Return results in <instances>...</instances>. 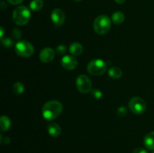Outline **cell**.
<instances>
[{
    "label": "cell",
    "mask_w": 154,
    "mask_h": 153,
    "mask_svg": "<svg viewBox=\"0 0 154 153\" xmlns=\"http://www.w3.org/2000/svg\"><path fill=\"white\" fill-rule=\"evenodd\" d=\"M127 113V109L125 106H120L118 110H117V115L120 116H123L126 115Z\"/></svg>",
    "instance_id": "cell-22"
},
{
    "label": "cell",
    "mask_w": 154,
    "mask_h": 153,
    "mask_svg": "<svg viewBox=\"0 0 154 153\" xmlns=\"http://www.w3.org/2000/svg\"><path fill=\"white\" fill-rule=\"evenodd\" d=\"M56 52L60 56L64 55L66 52V46H65V45H59L57 47Z\"/></svg>",
    "instance_id": "cell-20"
},
{
    "label": "cell",
    "mask_w": 154,
    "mask_h": 153,
    "mask_svg": "<svg viewBox=\"0 0 154 153\" xmlns=\"http://www.w3.org/2000/svg\"><path fill=\"white\" fill-rule=\"evenodd\" d=\"M55 56V52L53 49L50 47L44 48L39 54V58L42 62L49 63L54 60Z\"/></svg>",
    "instance_id": "cell-10"
},
{
    "label": "cell",
    "mask_w": 154,
    "mask_h": 153,
    "mask_svg": "<svg viewBox=\"0 0 154 153\" xmlns=\"http://www.w3.org/2000/svg\"><path fill=\"white\" fill-rule=\"evenodd\" d=\"M29 6L33 11H38L43 8L44 2L43 0H32L30 2Z\"/></svg>",
    "instance_id": "cell-17"
},
{
    "label": "cell",
    "mask_w": 154,
    "mask_h": 153,
    "mask_svg": "<svg viewBox=\"0 0 154 153\" xmlns=\"http://www.w3.org/2000/svg\"><path fill=\"white\" fill-rule=\"evenodd\" d=\"M0 31H1V34H0V37H1V39L3 38V35H4V30H3L2 27L0 28Z\"/></svg>",
    "instance_id": "cell-27"
},
{
    "label": "cell",
    "mask_w": 154,
    "mask_h": 153,
    "mask_svg": "<svg viewBox=\"0 0 154 153\" xmlns=\"http://www.w3.org/2000/svg\"><path fill=\"white\" fill-rule=\"evenodd\" d=\"M108 75L113 79H120L123 75V72L119 68L112 67L108 70Z\"/></svg>",
    "instance_id": "cell-15"
},
{
    "label": "cell",
    "mask_w": 154,
    "mask_h": 153,
    "mask_svg": "<svg viewBox=\"0 0 154 153\" xmlns=\"http://www.w3.org/2000/svg\"><path fill=\"white\" fill-rule=\"evenodd\" d=\"M75 1H78V2H80V1H81V0H75Z\"/></svg>",
    "instance_id": "cell-29"
},
{
    "label": "cell",
    "mask_w": 154,
    "mask_h": 153,
    "mask_svg": "<svg viewBox=\"0 0 154 153\" xmlns=\"http://www.w3.org/2000/svg\"><path fill=\"white\" fill-rule=\"evenodd\" d=\"M13 91L17 95H20V94H21L24 92V86L20 82H15L14 84Z\"/></svg>",
    "instance_id": "cell-18"
},
{
    "label": "cell",
    "mask_w": 154,
    "mask_h": 153,
    "mask_svg": "<svg viewBox=\"0 0 154 153\" xmlns=\"http://www.w3.org/2000/svg\"><path fill=\"white\" fill-rule=\"evenodd\" d=\"M144 143L147 148L154 150V131L150 132L144 136Z\"/></svg>",
    "instance_id": "cell-12"
},
{
    "label": "cell",
    "mask_w": 154,
    "mask_h": 153,
    "mask_svg": "<svg viewBox=\"0 0 154 153\" xmlns=\"http://www.w3.org/2000/svg\"><path fill=\"white\" fill-rule=\"evenodd\" d=\"M76 85L78 91L81 93H88L92 89V82L90 78L84 74L80 75L76 80Z\"/></svg>",
    "instance_id": "cell-7"
},
{
    "label": "cell",
    "mask_w": 154,
    "mask_h": 153,
    "mask_svg": "<svg viewBox=\"0 0 154 153\" xmlns=\"http://www.w3.org/2000/svg\"><path fill=\"white\" fill-rule=\"evenodd\" d=\"M61 127L57 123H51L48 126V132L51 136L57 137L61 134Z\"/></svg>",
    "instance_id": "cell-11"
},
{
    "label": "cell",
    "mask_w": 154,
    "mask_h": 153,
    "mask_svg": "<svg viewBox=\"0 0 154 153\" xmlns=\"http://www.w3.org/2000/svg\"><path fill=\"white\" fill-rule=\"evenodd\" d=\"M125 1L126 0H115L116 2L118 3V4H123V3L125 2Z\"/></svg>",
    "instance_id": "cell-28"
},
{
    "label": "cell",
    "mask_w": 154,
    "mask_h": 153,
    "mask_svg": "<svg viewBox=\"0 0 154 153\" xmlns=\"http://www.w3.org/2000/svg\"><path fill=\"white\" fill-rule=\"evenodd\" d=\"M51 20L56 27L61 26L66 20V14L60 8H55L51 13Z\"/></svg>",
    "instance_id": "cell-8"
},
{
    "label": "cell",
    "mask_w": 154,
    "mask_h": 153,
    "mask_svg": "<svg viewBox=\"0 0 154 153\" xmlns=\"http://www.w3.org/2000/svg\"><path fill=\"white\" fill-rule=\"evenodd\" d=\"M15 52L20 56L29 57L34 52V47L27 40H20L15 45Z\"/></svg>",
    "instance_id": "cell-5"
},
{
    "label": "cell",
    "mask_w": 154,
    "mask_h": 153,
    "mask_svg": "<svg viewBox=\"0 0 154 153\" xmlns=\"http://www.w3.org/2000/svg\"><path fill=\"white\" fill-rule=\"evenodd\" d=\"M84 48L83 46L80 43H75L72 44L69 46V52L72 54L73 56H79L83 52Z\"/></svg>",
    "instance_id": "cell-13"
},
{
    "label": "cell",
    "mask_w": 154,
    "mask_h": 153,
    "mask_svg": "<svg viewBox=\"0 0 154 153\" xmlns=\"http://www.w3.org/2000/svg\"><path fill=\"white\" fill-rule=\"evenodd\" d=\"M0 126H1V130L2 132L6 131L11 127V120L6 116H2L0 118Z\"/></svg>",
    "instance_id": "cell-14"
},
{
    "label": "cell",
    "mask_w": 154,
    "mask_h": 153,
    "mask_svg": "<svg viewBox=\"0 0 154 153\" xmlns=\"http://www.w3.org/2000/svg\"><path fill=\"white\" fill-rule=\"evenodd\" d=\"M63 109V104L59 100H50L44 105L42 108V116L46 120H54L62 113Z\"/></svg>",
    "instance_id": "cell-1"
},
{
    "label": "cell",
    "mask_w": 154,
    "mask_h": 153,
    "mask_svg": "<svg viewBox=\"0 0 154 153\" xmlns=\"http://www.w3.org/2000/svg\"><path fill=\"white\" fill-rule=\"evenodd\" d=\"M129 106L132 112L139 115V114H142L143 112H144L147 105H146L145 101L142 98L139 97H135L132 98L129 100Z\"/></svg>",
    "instance_id": "cell-6"
},
{
    "label": "cell",
    "mask_w": 154,
    "mask_h": 153,
    "mask_svg": "<svg viewBox=\"0 0 154 153\" xmlns=\"http://www.w3.org/2000/svg\"><path fill=\"white\" fill-rule=\"evenodd\" d=\"M12 34H13V36L14 38V39H16V40H19V39H20L21 36H22V34H21L20 31L16 28H14L13 29V31H12Z\"/></svg>",
    "instance_id": "cell-21"
},
{
    "label": "cell",
    "mask_w": 154,
    "mask_h": 153,
    "mask_svg": "<svg viewBox=\"0 0 154 153\" xmlns=\"http://www.w3.org/2000/svg\"><path fill=\"white\" fill-rule=\"evenodd\" d=\"M153 153H154V152H153Z\"/></svg>",
    "instance_id": "cell-30"
},
{
    "label": "cell",
    "mask_w": 154,
    "mask_h": 153,
    "mask_svg": "<svg viewBox=\"0 0 154 153\" xmlns=\"http://www.w3.org/2000/svg\"><path fill=\"white\" fill-rule=\"evenodd\" d=\"M132 153H148L146 149L143 148H137L132 152Z\"/></svg>",
    "instance_id": "cell-24"
},
{
    "label": "cell",
    "mask_w": 154,
    "mask_h": 153,
    "mask_svg": "<svg viewBox=\"0 0 154 153\" xmlns=\"http://www.w3.org/2000/svg\"><path fill=\"white\" fill-rule=\"evenodd\" d=\"M111 19H112V21L114 23L118 24L119 25V24H121L124 22L125 16L123 12L117 11L113 14L112 16H111Z\"/></svg>",
    "instance_id": "cell-16"
},
{
    "label": "cell",
    "mask_w": 154,
    "mask_h": 153,
    "mask_svg": "<svg viewBox=\"0 0 154 153\" xmlns=\"http://www.w3.org/2000/svg\"><path fill=\"white\" fill-rule=\"evenodd\" d=\"M31 17V13L28 8L26 6H18L14 10L12 19L18 26H24L29 21Z\"/></svg>",
    "instance_id": "cell-2"
},
{
    "label": "cell",
    "mask_w": 154,
    "mask_h": 153,
    "mask_svg": "<svg viewBox=\"0 0 154 153\" xmlns=\"http://www.w3.org/2000/svg\"><path fill=\"white\" fill-rule=\"evenodd\" d=\"M78 60L75 57L72 56H65L63 57L61 60V64L65 69L69 70H74L78 66Z\"/></svg>",
    "instance_id": "cell-9"
},
{
    "label": "cell",
    "mask_w": 154,
    "mask_h": 153,
    "mask_svg": "<svg viewBox=\"0 0 154 153\" xmlns=\"http://www.w3.org/2000/svg\"><path fill=\"white\" fill-rule=\"evenodd\" d=\"M8 2L9 3H11V4H14V5H16V4H20L21 2H22L23 0H7Z\"/></svg>",
    "instance_id": "cell-25"
},
{
    "label": "cell",
    "mask_w": 154,
    "mask_h": 153,
    "mask_svg": "<svg viewBox=\"0 0 154 153\" xmlns=\"http://www.w3.org/2000/svg\"><path fill=\"white\" fill-rule=\"evenodd\" d=\"M107 70V64L103 60L93 59L87 65V70L93 76H101Z\"/></svg>",
    "instance_id": "cell-4"
},
{
    "label": "cell",
    "mask_w": 154,
    "mask_h": 153,
    "mask_svg": "<svg viewBox=\"0 0 154 153\" xmlns=\"http://www.w3.org/2000/svg\"><path fill=\"white\" fill-rule=\"evenodd\" d=\"M2 45L5 47H11V46H13L14 42L11 38H6L2 39Z\"/></svg>",
    "instance_id": "cell-19"
},
{
    "label": "cell",
    "mask_w": 154,
    "mask_h": 153,
    "mask_svg": "<svg viewBox=\"0 0 154 153\" xmlns=\"http://www.w3.org/2000/svg\"><path fill=\"white\" fill-rule=\"evenodd\" d=\"M111 26V19L106 15H100L95 19L93 22L94 31L98 34H105L109 32Z\"/></svg>",
    "instance_id": "cell-3"
},
{
    "label": "cell",
    "mask_w": 154,
    "mask_h": 153,
    "mask_svg": "<svg viewBox=\"0 0 154 153\" xmlns=\"http://www.w3.org/2000/svg\"><path fill=\"white\" fill-rule=\"evenodd\" d=\"M10 139H9L8 137H7V136H6V137H5L4 138V140H3V142H4L5 144H8L9 142H10Z\"/></svg>",
    "instance_id": "cell-26"
},
{
    "label": "cell",
    "mask_w": 154,
    "mask_h": 153,
    "mask_svg": "<svg viewBox=\"0 0 154 153\" xmlns=\"http://www.w3.org/2000/svg\"><path fill=\"white\" fill-rule=\"evenodd\" d=\"M92 94H93V95L96 98H102V93L98 89L93 90V92H92Z\"/></svg>",
    "instance_id": "cell-23"
}]
</instances>
